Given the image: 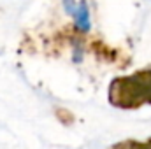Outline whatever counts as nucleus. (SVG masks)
Segmentation results:
<instances>
[{
    "mask_svg": "<svg viewBox=\"0 0 151 149\" xmlns=\"http://www.w3.org/2000/svg\"><path fill=\"white\" fill-rule=\"evenodd\" d=\"M107 100L113 107L123 111L151 105V67L114 77L107 90Z\"/></svg>",
    "mask_w": 151,
    "mask_h": 149,
    "instance_id": "1",
    "label": "nucleus"
},
{
    "mask_svg": "<svg viewBox=\"0 0 151 149\" xmlns=\"http://www.w3.org/2000/svg\"><path fill=\"white\" fill-rule=\"evenodd\" d=\"M107 149H151V137L139 140V139H127V140H119L113 144Z\"/></svg>",
    "mask_w": 151,
    "mask_h": 149,
    "instance_id": "2",
    "label": "nucleus"
}]
</instances>
